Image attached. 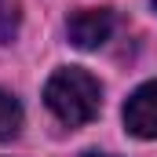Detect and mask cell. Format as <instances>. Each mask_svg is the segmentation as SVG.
<instances>
[{
    "label": "cell",
    "instance_id": "52a82bcc",
    "mask_svg": "<svg viewBox=\"0 0 157 157\" xmlns=\"http://www.w3.org/2000/svg\"><path fill=\"white\" fill-rule=\"evenodd\" d=\"M150 4H154V11H157V0H150Z\"/></svg>",
    "mask_w": 157,
    "mask_h": 157
},
{
    "label": "cell",
    "instance_id": "6da1fadb",
    "mask_svg": "<svg viewBox=\"0 0 157 157\" xmlns=\"http://www.w3.org/2000/svg\"><path fill=\"white\" fill-rule=\"evenodd\" d=\"M44 102L55 117L70 128H80L99 117L102 106V84L80 66H62L44 84Z\"/></svg>",
    "mask_w": 157,
    "mask_h": 157
},
{
    "label": "cell",
    "instance_id": "3957f363",
    "mask_svg": "<svg viewBox=\"0 0 157 157\" xmlns=\"http://www.w3.org/2000/svg\"><path fill=\"white\" fill-rule=\"evenodd\" d=\"M124 128L135 139H157V80L135 88L124 102Z\"/></svg>",
    "mask_w": 157,
    "mask_h": 157
},
{
    "label": "cell",
    "instance_id": "7a4b0ae2",
    "mask_svg": "<svg viewBox=\"0 0 157 157\" xmlns=\"http://www.w3.org/2000/svg\"><path fill=\"white\" fill-rule=\"evenodd\" d=\"M113 26H117V18L110 7H84V11H73L66 18V37L80 51H95L110 40Z\"/></svg>",
    "mask_w": 157,
    "mask_h": 157
},
{
    "label": "cell",
    "instance_id": "5b68a950",
    "mask_svg": "<svg viewBox=\"0 0 157 157\" xmlns=\"http://www.w3.org/2000/svg\"><path fill=\"white\" fill-rule=\"evenodd\" d=\"M22 22V0H0V44H11Z\"/></svg>",
    "mask_w": 157,
    "mask_h": 157
},
{
    "label": "cell",
    "instance_id": "277c9868",
    "mask_svg": "<svg viewBox=\"0 0 157 157\" xmlns=\"http://www.w3.org/2000/svg\"><path fill=\"white\" fill-rule=\"evenodd\" d=\"M18 128H22V106H18V99L11 91L0 88V143L4 139H15Z\"/></svg>",
    "mask_w": 157,
    "mask_h": 157
},
{
    "label": "cell",
    "instance_id": "8992f818",
    "mask_svg": "<svg viewBox=\"0 0 157 157\" xmlns=\"http://www.w3.org/2000/svg\"><path fill=\"white\" fill-rule=\"evenodd\" d=\"M84 157H110V154H95V150H91V154H84Z\"/></svg>",
    "mask_w": 157,
    "mask_h": 157
}]
</instances>
